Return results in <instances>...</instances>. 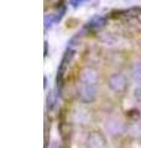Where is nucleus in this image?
<instances>
[{
  "mask_svg": "<svg viewBox=\"0 0 141 148\" xmlns=\"http://www.w3.org/2000/svg\"><path fill=\"white\" fill-rule=\"evenodd\" d=\"M87 148H106L108 140L105 135L100 131H91L86 138Z\"/></svg>",
  "mask_w": 141,
  "mask_h": 148,
  "instance_id": "1",
  "label": "nucleus"
},
{
  "mask_svg": "<svg viewBox=\"0 0 141 148\" xmlns=\"http://www.w3.org/2000/svg\"><path fill=\"white\" fill-rule=\"evenodd\" d=\"M98 85H91V84H79L78 88V96L82 103L84 104H91L97 99V92H98Z\"/></svg>",
  "mask_w": 141,
  "mask_h": 148,
  "instance_id": "2",
  "label": "nucleus"
},
{
  "mask_svg": "<svg viewBox=\"0 0 141 148\" xmlns=\"http://www.w3.org/2000/svg\"><path fill=\"white\" fill-rule=\"evenodd\" d=\"M108 86L115 92H123L128 88V79L124 74L114 73L108 78Z\"/></svg>",
  "mask_w": 141,
  "mask_h": 148,
  "instance_id": "3",
  "label": "nucleus"
},
{
  "mask_svg": "<svg viewBox=\"0 0 141 148\" xmlns=\"http://www.w3.org/2000/svg\"><path fill=\"white\" fill-rule=\"evenodd\" d=\"M105 127H106L108 133H109L111 137H119L126 131L125 123L121 121L120 119H116V117H111L105 123Z\"/></svg>",
  "mask_w": 141,
  "mask_h": 148,
  "instance_id": "4",
  "label": "nucleus"
},
{
  "mask_svg": "<svg viewBox=\"0 0 141 148\" xmlns=\"http://www.w3.org/2000/svg\"><path fill=\"white\" fill-rule=\"evenodd\" d=\"M98 80H99L98 72L93 68H84L81 72V75H79V82H81L82 84L98 85Z\"/></svg>",
  "mask_w": 141,
  "mask_h": 148,
  "instance_id": "5",
  "label": "nucleus"
},
{
  "mask_svg": "<svg viewBox=\"0 0 141 148\" xmlns=\"http://www.w3.org/2000/svg\"><path fill=\"white\" fill-rule=\"evenodd\" d=\"M74 121L82 125H86L87 122L91 121V112L84 109V108H79L74 111Z\"/></svg>",
  "mask_w": 141,
  "mask_h": 148,
  "instance_id": "6",
  "label": "nucleus"
},
{
  "mask_svg": "<svg viewBox=\"0 0 141 148\" xmlns=\"http://www.w3.org/2000/svg\"><path fill=\"white\" fill-rule=\"evenodd\" d=\"M74 54H76V51H74L73 48H68L67 51L64 52L63 54V57H62V62H61V66H59V69H58V72H64L66 71V68H67L68 64H70V62L73 61V58H74Z\"/></svg>",
  "mask_w": 141,
  "mask_h": 148,
  "instance_id": "7",
  "label": "nucleus"
},
{
  "mask_svg": "<svg viewBox=\"0 0 141 148\" xmlns=\"http://www.w3.org/2000/svg\"><path fill=\"white\" fill-rule=\"evenodd\" d=\"M105 22H106V18L104 16L97 15V16H93L91 20L88 21V27L92 30H98V29H100V27L104 26Z\"/></svg>",
  "mask_w": 141,
  "mask_h": 148,
  "instance_id": "8",
  "label": "nucleus"
},
{
  "mask_svg": "<svg viewBox=\"0 0 141 148\" xmlns=\"http://www.w3.org/2000/svg\"><path fill=\"white\" fill-rule=\"evenodd\" d=\"M62 18V12H57V14H50V15H47L45 17V25L46 27H51L53 26L55 24H57V22Z\"/></svg>",
  "mask_w": 141,
  "mask_h": 148,
  "instance_id": "9",
  "label": "nucleus"
},
{
  "mask_svg": "<svg viewBox=\"0 0 141 148\" xmlns=\"http://www.w3.org/2000/svg\"><path fill=\"white\" fill-rule=\"evenodd\" d=\"M131 78L135 83H138L139 85H141V63H136L135 67L131 72Z\"/></svg>",
  "mask_w": 141,
  "mask_h": 148,
  "instance_id": "10",
  "label": "nucleus"
},
{
  "mask_svg": "<svg viewBox=\"0 0 141 148\" xmlns=\"http://www.w3.org/2000/svg\"><path fill=\"white\" fill-rule=\"evenodd\" d=\"M128 131L133 136H141V122H134L128 128Z\"/></svg>",
  "mask_w": 141,
  "mask_h": 148,
  "instance_id": "11",
  "label": "nucleus"
},
{
  "mask_svg": "<svg viewBox=\"0 0 141 148\" xmlns=\"http://www.w3.org/2000/svg\"><path fill=\"white\" fill-rule=\"evenodd\" d=\"M133 98L135 99V101L141 103V85L135 86V89L133 90Z\"/></svg>",
  "mask_w": 141,
  "mask_h": 148,
  "instance_id": "12",
  "label": "nucleus"
},
{
  "mask_svg": "<svg viewBox=\"0 0 141 148\" xmlns=\"http://www.w3.org/2000/svg\"><path fill=\"white\" fill-rule=\"evenodd\" d=\"M84 1V0H69V4L72 8H78L81 4Z\"/></svg>",
  "mask_w": 141,
  "mask_h": 148,
  "instance_id": "13",
  "label": "nucleus"
}]
</instances>
